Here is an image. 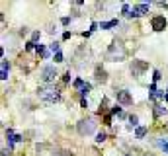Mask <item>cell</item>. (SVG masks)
I'll return each mask as SVG.
<instances>
[{
  "label": "cell",
  "mask_w": 168,
  "mask_h": 156,
  "mask_svg": "<svg viewBox=\"0 0 168 156\" xmlns=\"http://www.w3.org/2000/svg\"><path fill=\"white\" fill-rule=\"evenodd\" d=\"M108 59L109 61H123L125 59V49L119 41H113V45H109L108 51Z\"/></svg>",
  "instance_id": "1"
},
{
  "label": "cell",
  "mask_w": 168,
  "mask_h": 156,
  "mask_svg": "<svg viewBox=\"0 0 168 156\" xmlns=\"http://www.w3.org/2000/svg\"><path fill=\"white\" fill-rule=\"evenodd\" d=\"M78 133L82 135V137H88V135L96 133V123H94V119H82V121L78 123Z\"/></svg>",
  "instance_id": "2"
},
{
  "label": "cell",
  "mask_w": 168,
  "mask_h": 156,
  "mask_svg": "<svg viewBox=\"0 0 168 156\" xmlns=\"http://www.w3.org/2000/svg\"><path fill=\"white\" fill-rule=\"evenodd\" d=\"M39 98L45 101H59L61 94L57 88H39Z\"/></svg>",
  "instance_id": "3"
},
{
  "label": "cell",
  "mask_w": 168,
  "mask_h": 156,
  "mask_svg": "<svg viewBox=\"0 0 168 156\" xmlns=\"http://www.w3.org/2000/svg\"><path fill=\"white\" fill-rule=\"evenodd\" d=\"M55 78H57L55 64H45V67L41 68V80L45 82V84H51V82H55Z\"/></svg>",
  "instance_id": "4"
},
{
  "label": "cell",
  "mask_w": 168,
  "mask_h": 156,
  "mask_svg": "<svg viewBox=\"0 0 168 156\" xmlns=\"http://www.w3.org/2000/svg\"><path fill=\"white\" fill-rule=\"evenodd\" d=\"M145 70H149V63H147V61H133V64H131V72H133L135 78H139Z\"/></svg>",
  "instance_id": "5"
},
{
  "label": "cell",
  "mask_w": 168,
  "mask_h": 156,
  "mask_svg": "<svg viewBox=\"0 0 168 156\" xmlns=\"http://www.w3.org/2000/svg\"><path fill=\"white\" fill-rule=\"evenodd\" d=\"M147 12H149V4H137V6H133L131 8V12H129V16L131 18H139V16H145Z\"/></svg>",
  "instance_id": "6"
},
{
  "label": "cell",
  "mask_w": 168,
  "mask_h": 156,
  "mask_svg": "<svg viewBox=\"0 0 168 156\" xmlns=\"http://www.w3.org/2000/svg\"><path fill=\"white\" fill-rule=\"evenodd\" d=\"M151 27H153L154 31H162L166 27V18L164 16H154V18L151 20Z\"/></svg>",
  "instance_id": "7"
},
{
  "label": "cell",
  "mask_w": 168,
  "mask_h": 156,
  "mask_svg": "<svg viewBox=\"0 0 168 156\" xmlns=\"http://www.w3.org/2000/svg\"><path fill=\"white\" fill-rule=\"evenodd\" d=\"M116 98H117V101L123 104V105H131V104H133V98H131V94L127 92V90H119V92H116Z\"/></svg>",
  "instance_id": "8"
},
{
  "label": "cell",
  "mask_w": 168,
  "mask_h": 156,
  "mask_svg": "<svg viewBox=\"0 0 168 156\" xmlns=\"http://www.w3.org/2000/svg\"><path fill=\"white\" fill-rule=\"evenodd\" d=\"M8 68H10L8 61H2V63H0V78H2V80L8 78Z\"/></svg>",
  "instance_id": "9"
},
{
  "label": "cell",
  "mask_w": 168,
  "mask_h": 156,
  "mask_svg": "<svg viewBox=\"0 0 168 156\" xmlns=\"http://www.w3.org/2000/svg\"><path fill=\"white\" fill-rule=\"evenodd\" d=\"M106 80H108V76H106V70L98 67V68H96V82H106Z\"/></svg>",
  "instance_id": "10"
},
{
  "label": "cell",
  "mask_w": 168,
  "mask_h": 156,
  "mask_svg": "<svg viewBox=\"0 0 168 156\" xmlns=\"http://www.w3.org/2000/svg\"><path fill=\"white\" fill-rule=\"evenodd\" d=\"M157 146L162 150L164 154H168V139H158L157 141Z\"/></svg>",
  "instance_id": "11"
},
{
  "label": "cell",
  "mask_w": 168,
  "mask_h": 156,
  "mask_svg": "<svg viewBox=\"0 0 168 156\" xmlns=\"http://www.w3.org/2000/svg\"><path fill=\"white\" fill-rule=\"evenodd\" d=\"M117 26V20H109V22H102L100 23V30H112V27Z\"/></svg>",
  "instance_id": "12"
},
{
  "label": "cell",
  "mask_w": 168,
  "mask_h": 156,
  "mask_svg": "<svg viewBox=\"0 0 168 156\" xmlns=\"http://www.w3.org/2000/svg\"><path fill=\"white\" fill-rule=\"evenodd\" d=\"M147 135V127H137V131H135V137L137 139H143Z\"/></svg>",
  "instance_id": "13"
},
{
  "label": "cell",
  "mask_w": 168,
  "mask_h": 156,
  "mask_svg": "<svg viewBox=\"0 0 168 156\" xmlns=\"http://www.w3.org/2000/svg\"><path fill=\"white\" fill-rule=\"evenodd\" d=\"M137 123H139V117H137V115H131V117H129V125H127V129H133V127H137Z\"/></svg>",
  "instance_id": "14"
},
{
  "label": "cell",
  "mask_w": 168,
  "mask_h": 156,
  "mask_svg": "<svg viewBox=\"0 0 168 156\" xmlns=\"http://www.w3.org/2000/svg\"><path fill=\"white\" fill-rule=\"evenodd\" d=\"M162 113H166V108H162V105H157V108H154V117H160Z\"/></svg>",
  "instance_id": "15"
},
{
  "label": "cell",
  "mask_w": 168,
  "mask_h": 156,
  "mask_svg": "<svg viewBox=\"0 0 168 156\" xmlns=\"http://www.w3.org/2000/svg\"><path fill=\"white\" fill-rule=\"evenodd\" d=\"M72 86H74V88H80V90H82L86 84H84V80H82V78H76V80L72 82Z\"/></svg>",
  "instance_id": "16"
},
{
  "label": "cell",
  "mask_w": 168,
  "mask_h": 156,
  "mask_svg": "<svg viewBox=\"0 0 168 156\" xmlns=\"http://www.w3.org/2000/svg\"><path fill=\"white\" fill-rule=\"evenodd\" d=\"M106 141V133H98L96 135V142H104Z\"/></svg>",
  "instance_id": "17"
},
{
  "label": "cell",
  "mask_w": 168,
  "mask_h": 156,
  "mask_svg": "<svg viewBox=\"0 0 168 156\" xmlns=\"http://www.w3.org/2000/svg\"><path fill=\"white\" fill-rule=\"evenodd\" d=\"M35 47H37V45H35L33 41H30V43H26V51H33Z\"/></svg>",
  "instance_id": "18"
},
{
  "label": "cell",
  "mask_w": 168,
  "mask_h": 156,
  "mask_svg": "<svg viewBox=\"0 0 168 156\" xmlns=\"http://www.w3.org/2000/svg\"><path fill=\"white\" fill-rule=\"evenodd\" d=\"M49 49H51L55 55H57V53H61V51H59V43H51V47H49Z\"/></svg>",
  "instance_id": "19"
},
{
  "label": "cell",
  "mask_w": 168,
  "mask_h": 156,
  "mask_svg": "<svg viewBox=\"0 0 168 156\" xmlns=\"http://www.w3.org/2000/svg\"><path fill=\"white\" fill-rule=\"evenodd\" d=\"M121 12H123V14H127V16H129V12H131L129 4H123V6H121Z\"/></svg>",
  "instance_id": "20"
},
{
  "label": "cell",
  "mask_w": 168,
  "mask_h": 156,
  "mask_svg": "<svg viewBox=\"0 0 168 156\" xmlns=\"http://www.w3.org/2000/svg\"><path fill=\"white\" fill-rule=\"evenodd\" d=\"M55 63H63V53H57L55 55Z\"/></svg>",
  "instance_id": "21"
},
{
  "label": "cell",
  "mask_w": 168,
  "mask_h": 156,
  "mask_svg": "<svg viewBox=\"0 0 168 156\" xmlns=\"http://www.w3.org/2000/svg\"><path fill=\"white\" fill-rule=\"evenodd\" d=\"M39 37H41V33H39V31H33V33H31V39H33V41H37Z\"/></svg>",
  "instance_id": "22"
},
{
  "label": "cell",
  "mask_w": 168,
  "mask_h": 156,
  "mask_svg": "<svg viewBox=\"0 0 168 156\" xmlns=\"http://www.w3.org/2000/svg\"><path fill=\"white\" fill-rule=\"evenodd\" d=\"M61 23H63V26H68V23H71V18H63V20H61Z\"/></svg>",
  "instance_id": "23"
},
{
  "label": "cell",
  "mask_w": 168,
  "mask_h": 156,
  "mask_svg": "<svg viewBox=\"0 0 168 156\" xmlns=\"http://www.w3.org/2000/svg\"><path fill=\"white\" fill-rule=\"evenodd\" d=\"M153 78H154V82H157V80H160V72H158V70H154V76H153Z\"/></svg>",
  "instance_id": "24"
},
{
  "label": "cell",
  "mask_w": 168,
  "mask_h": 156,
  "mask_svg": "<svg viewBox=\"0 0 168 156\" xmlns=\"http://www.w3.org/2000/svg\"><path fill=\"white\" fill-rule=\"evenodd\" d=\"M80 105H82V108H88V101H86V98H82V100H80Z\"/></svg>",
  "instance_id": "25"
},
{
  "label": "cell",
  "mask_w": 168,
  "mask_h": 156,
  "mask_svg": "<svg viewBox=\"0 0 168 156\" xmlns=\"http://www.w3.org/2000/svg\"><path fill=\"white\" fill-rule=\"evenodd\" d=\"M55 156H71V152H63V150H61V152H57Z\"/></svg>",
  "instance_id": "26"
},
{
  "label": "cell",
  "mask_w": 168,
  "mask_h": 156,
  "mask_svg": "<svg viewBox=\"0 0 168 156\" xmlns=\"http://www.w3.org/2000/svg\"><path fill=\"white\" fill-rule=\"evenodd\" d=\"M63 39H71V31H65V33H63Z\"/></svg>",
  "instance_id": "27"
},
{
  "label": "cell",
  "mask_w": 168,
  "mask_h": 156,
  "mask_svg": "<svg viewBox=\"0 0 168 156\" xmlns=\"http://www.w3.org/2000/svg\"><path fill=\"white\" fill-rule=\"evenodd\" d=\"M63 80H65V82H68V80H71V72H67V74L63 76Z\"/></svg>",
  "instance_id": "28"
},
{
  "label": "cell",
  "mask_w": 168,
  "mask_h": 156,
  "mask_svg": "<svg viewBox=\"0 0 168 156\" xmlns=\"http://www.w3.org/2000/svg\"><path fill=\"white\" fill-rule=\"evenodd\" d=\"M164 100H166V101H168V94H166V98H164Z\"/></svg>",
  "instance_id": "29"
},
{
  "label": "cell",
  "mask_w": 168,
  "mask_h": 156,
  "mask_svg": "<svg viewBox=\"0 0 168 156\" xmlns=\"http://www.w3.org/2000/svg\"><path fill=\"white\" fill-rule=\"evenodd\" d=\"M127 156H129V154H127Z\"/></svg>",
  "instance_id": "30"
}]
</instances>
